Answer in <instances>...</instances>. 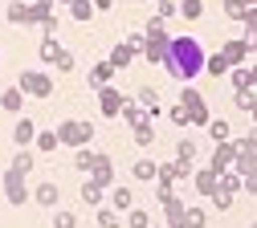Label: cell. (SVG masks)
<instances>
[{"instance_id": "obj_1", "label": "cell", "mask_w": 257, "mask_h": 228, "mask_svg": "<svg viewBox=\"0 0 257 228\" xmlns=\"http://www.w3.org/2000/svg\"><path fill=\"white\" fill-rule=\"evenodd\" d=\"M159 65H164L176 82H192V78L204 74V45L196 37H172V45H168V53H164Z\"/></svg>"}, {"instance_id": "obj_2", "label": "cell", "mask_w": 257, "mask_h": 228, "mask_svg": "<svg viewBox=\"0 0 257 228\" xmlns=\"http://www.w3.org/2000/svg\"><path fill=\"white\" fill-rule=\"evenodd\" d=\"M168 45H172V33L164 29V21H159V17L147 21V25H143V53H139V57H143L147 65H159L164 53H168Z\"/></svg>"}, {"instance_id": "obj_3", "label": "cell", "mask_w": 257, "mask_h": 228, "mask_svg": "<svg viewBox=\"0 0 257 228\" xmlns=\"http://www.w3.org/2000/svg\"><path fill=\"white\" fill-rule=\"evenodd\" d=\"M176 102L188 110V126H200V130L208 126L212 114H208V102H204V94H200L196 86H180V98H176Z\"/></svg>"}, {"instance_id": "obj_4", "label": "cell", "mask_w": 257, "mask_h": 228, "mask_svg": "<svg viewBox=\"0 0 257 228\" xmlns=\"http://www.w3.org/2000/svg\"><path fill=\"white\" fill-rule=\"evenodd\" d=\"M57 143L61 147H90L94 143V122H86V118H66L57 126Z\"/></svg>"}, {"instance_id": "obj_5", "label": "cell", "mask_w": 257, "mask_h": 228, "mask_svg": "<svg viewBox=\"0 0 257 228\" xmlns=\"http://www.w3.org/2000/svg\"><path fill=\"white\" fill-rule=\"evenodd\" d=\"M17 86H21V94L25 98H53V78L45 74V70H25L21 78H17Z\"/></svg>"}, {"instance_id": "obj_6", "label": "cell", "mask_w": 257, "mask_h": 228, "mask_svg": "<svg viewBox=\"0 0 257 228\" xmlns=\"http://www.w3.org/2000/svg\"><path fill=\"white\" fill-rule=\"evenodd\" d=\"M0 183H5V200L13 204V208H21V204H29V183H25V175L21 171H5V179H0Z\"/></svg>"}, {"instance_id": "obj_7", "label": "cell", "mask_w": 257, "mask_h": 228, "mask_svg": "<svg viewBox=\"0 0 257 228\" xmlns=\"http://www.w3.org/2000/svg\"><path fill=\"white\" fill-rule=\"evenodd\" d=\"M90 179L98 183V187H114V163H110V155L106 151H94V163H90Z\"/></svg>"}, {"instance_id": "obj_8", "label": "cell", "mask_w": 257, "mask_h": 228, "mask_svg": "<svg viewBox=\"0 0 257 228\" xmlns=\"http://www.w3.org/2000/svg\"><path fill=\"white\" fill-rule=\"evenodd\" d=\"M249 53H253V41L245 37V33H241V37H233V41H224V45H220V57L229 61V65H245V61H249Z\"/></svg>"}, {"instance_id": "obj_9", "label": "cell", "mask_w": 257, "mask_h": 228, "mask_svg": "<svg viewBox=\"0 0 257 228\" xmlns=\"http://www.w3.org/2000/svg\"><path fill=\"white\" fill-rule=\"evenodd\" d=\"M122 90L110 82V86H98V110H102V118H118V110H122Z\"/></svg>"}, {"instance_id": "obj_10", "label": "cell", "mask_w": 257, "mask_h": 228, "mask_svg": "<svg viewBox=\"0 0 257 228\" xmlns=\"http://www.w3.org/2000/svg\"><path fill=\"white\" fill-rule=\"evenodd\" d=\"M233 159H237V143H233V139H224V143H216V151L208 155V167H212V171H229V167H233Z\"/></svg>"}, {"instance_id": "obj_11", "label": "cell", "mask_w": 257, "mask_h": 228, "mask_svg": "<svg viewBox=\"0 0 257 228\" xmlns=\"http://www.w3.org/2000/svg\"><path fill=\"white\" fill-rule=\"evenodd\" d=\"M184 212H188V204L172 191L168 200H164V220H168V228H184Z\"/></svg>"}, {"instance_id": "obj_12", "label": "cell", "mask_w": 257, "mask_h": 228, "mask_svg": "<svg viewBox=\"0 0 257 228\" xmlns=\"http://www.w3.org/2000/svg\"><path fill=\"white\" fill-rule=\"evenodd\" d=\"M216 179H220V171H212V167H200V171H192V187H196L204 200L216 191Z\"/></svg>"}, {"instance_id": "obj_13", "label": "cell", "mask_w": 257, "mask_h": 228, "mask_svg": "<svg viewBox=\"0 0 257 228\" xmlns=\"http://www.w3.org/2000/svg\"><path fill=\"white\" fill-rule=\"evenodd\" d=\"M29 200H37L41 208H57L61 191H57V183H37V187H29Z\"/></svg>"}, {"instance_id": "obj_14", "label": "cell", "mask_w": 257, "mask_h": 228, "mask_svg": "<svg viewBox=\"0 0 257 228\" xmlns=\"http://www.w3.org/2000/svg\"><path fill=\"white\" fill-rule=\"evenodd\" d=\"M135 102L143 106V114H147V118H159V110H164V106H159V94H155V86H139Z\"/></svg>"}, {"instance_id": "obj_15", "label": "cell", "mask_w": 257, "mask_h": 228, "mask_svg": "<svg viewBox=\"0 0 257 228\" xmlns=\"http://www.w3.org/2000/svg\"><path fill=\"white\" fill-rule=\"evenodd\" d=\"M131 139H135V147H139V151H147V147L155 143V126H151V118L131 122Z\"/></svg>"}, {"instance_id": "obj_16", "label": "cell", "mask_w": 257, "mask_h": 228, "mask_svg": "<svg viewBox=\"0 0 257 228\" xmlns=\"http://www.w3.org/2000/svg\"><path fill=\"white\" fill-rule=\"evenodd\" d=\"M33 135H37V122L33 118H17L13 122V143L17 147H33Z\"/></svg>"}, {"instance_id": "obj_17", "label": "cell", "mask_w": 257, "mask_h": 228, "mask_svg": "<svg viewBox=\"0 0 257 228\" xmlns=\"http://www.w3.org/2000/svg\"><path fill=\"white\" fill-rule=\"evenodd\" d=\"M114 74H118V70H114L110 61H98V65H94V70L86 74V82H90L94 90H98V86H110V82H114Z\"/></svg>"}, {"instance_id": "obj_18", "label": "cell", "mask_w": 257, "mask_h": 228, "mask_svg": "<svg viewBox=\"0 0 257 228\" xmlns=\"http://www.w3.org/2000/svg\"><path fill=\"white\" fill-rule=\"evenodd\" d=\"M21 106H25V94H21V86H9L5 94H0V110H5V114H21Z\"/></svg>"}, {"instance_id": "obj_19", "label": "cell", "mask_w": 257, "mask_h": 228, "mask_svg": "<svg viewBox=\"0 0 257 228\" xmlns=\"http://www.w3.org/2000/svg\"><path fill=\"white\" fill-rule=\"evenodd\" d=\"M135 57H139V53H135V49H131V45H126V41H118V45H114V49H110V57H106V61H110V65H114V70H126V65H131V61H135Z\"/></svg>"}, {"instance_id": "obj_20", "label": "cell", "mask_w": 257, "mask_h": 228, "mask_svg": "<svg viewBox=\"0 0 257 228\" xmlns=\"http://www.w3.org/2000/svg\"><path fill=\"white\" fill-rule=\"evenodd\" d=\"M155 167H159V163L143 155V159H135V163H131V175H135L139 183H155Z\"/></svg>"}, {"instance_id": "obj_21", "label": "cell", "mask_w": 257, "mask_h": 228, "mask_svg": "<svg viewBox=\"0 0 257 228\" xmlns=\"http://www.w3.org/2000/svg\"><path fill=\"white\" fill-rule=\"evenodd\" d=\"M131 204H135V191L122 187V183H114V187H110V208H114V212H126Z\"/></svg>"}, {"instance_id": "obj_22", "label": "cell", "mask_w": 257, "mask_h": 228, "mask_svg": "<svg viewBox=\"0 0 257 228\" xmlns=\"http://www.w3.org/2000/svg\"><path fill=\"white\" fill-rule=\"evenodd\" d=\"M33 163H37V155H33V147H17V155H13V171H21V175H29V171H33Z\"/></svg>"}, {"instance_id": "obj_23", "label": "cell", "mask_w": 257, "mask_h": 228, "mask_svg": "<svg viewBox=\"0 0 257 228\" xmlns=\"http://www.w3.org/2000/svg\"><path fill=\"white\" fill-rule=\"evenodd\" d=\"M122 216H126V220H122L126 228H151V216H147V208H139V204H131Z\"/></svg>"}, {"instance_id": "obj_24", "label": "cell", "mask_w": 257, "mask_h": 228, "mask_svg": "<svg viewBox=\"0 0 257 228\" xmlns=\"http://www.w3.org/2000/svg\"><path fill=\"white\" fill-rule=\"evenodd\" d=\"M70 17H74L78 25L94 21V0H70Z\"/></svg>"}, {"instance_id": "obj_25", "label": "cell", "mask_w": 257, "mask_h": 228, "mask_svg": "<svg viewBox=\"0 0 257 228\" xmlns=\"http://www.w3.org/2000/svg\"><path fill=\"white\" fill-rule=\"evenodd\" d=\"M61 143H57V130H37V135H33V151H57Z\"/></svg>"}, {"instance_id": "obj_26", "label": "cell", "mask_w": 257, "mask_h": 228, "mask_svg": "<svg viewBox=\"0 0 257 228\" xmlns=\"http://www.w3.org/2000/svg\"><path fill=\"white\" fill-rule=\"evenodd\" d=\"M102 195H106V187H98L94 179H86V183H82V204H90V208H98V204H102Z\"/></svg>"}, {"instance_id": "obj_27", "label": "cell", "mask_w": 257, "mask_h": 228, "mask_svg": "<svg viewBox=\"0 0 257 228\" xmlns=\"http://www.w3.org/2000/svg\"><path fill=\"white\" fill-rule=\"evenodd\" d=\"M176 13H180L184 21H200V17H204V0H180Z\"/></svg>"}, {"instance_id": "obj_28", "label": "cell", "mask_w": 257, "mask_h": 228, "mask_svg": "<svg viewBox=\"0 0 257 228\" xmlns=\"http://www.w3.org/2000/svg\"><path fill=\"white\" fill-rule=\"evenodd\" d=\"M118 118H122L126 126H131V122H139V118H147V114H143V106L135 102V98H122V110H118Z\"/></svg>"}, {"instance_id": "obj_29", "label": "cell", "mask_w": 257, "mask_h": 228, "mask_svg": "<svg viewBox=\"0 0 257 228\" xmlns=\"http://www.w3.org/2000/svg\"><path fill=\"white\" fill-rule=\"evenodd\" d=\"M208 135H212V143H224V139H233V126L224 122V118H208Z\"/></svg>"}, {"instance_id": "obj_30", "label": "cell", "mask_w": 257, "mask_h": 228, "mask_svg": "<svg viewBox=\"0 0 257 228\" xmlns=\"http://www.w3.org/2000/svg\"><path fill=\"white\" fill-rule=\"evenodd\" d=\"M61 53V45H57V37H53V33H45V37H41V49H37V57L45 61V65H53V57Z\"/></svg>"}, {"instance_id": "obj_31", "label": "cell", "mask_w": 257, "mask_h": 228, "mask_svg": "<svg viewBox=\"0 0 257 228\" xmlns=\"http://www.w3.org/2000/svg\"><path fill=\"white\" fill-rule=\"evenodd\" d=\"M204 70H208V78H224L229 74V61H224L220 53H204Z\"/></svg>"}, {"instance_id": "obj_32", "label": "cell", "mask_w": 257, "mask_h": 228, "mask_svg": "<svg viewBox=\"0 0 257 228\" xmlns=\"http://www.w3.org/2000/svg\"><path fill=\"white\" fill-rule=\"evenodd\" d=\"M94 216H98V228H118V224H122V212H114L110 204H98Z\"/></svg>"}, {"instance_id": "obj_33", "label": "cell", "mask_w": 257, "mask_h": 228, "mask_svg": "<svg viewBox=\"0 0 257 228\" xmlns=\"http://www.w3.org/2000/svg\"><path fill=\"white\" fill-rule=\"evenodd\" d=\"M224 78H229L233 90H253V86H249V74H245V65H229V74H224Z\"/></svg>"}, {"instance_id": "obj_34", "label": "cell", "mask_w": 257, "mask_h": 228, "mask_svg": "<svg viewBox=\"0 0 257 228\" xmlns=\"http://www.w3.org/2000/svg\"><path fill=\"white\" fill-rule=\"evenodd\" d=\"M5 17H9V25H29V5H25V0H13Z\"/></svg>"}, {"instance_id": "obj_35", "label": "cell", "mask_w": 257, "mask_h": 228, "mask_svg": "<svg viewBox=\"0 0 257 228\" xmlns=\"http://www.w3.org/2000/svg\"><path fill=\"white\" fill-rule=\"evenodd\" d=\"M176 183V163H159L155 167V187H172Z\"/></svg>"}, {"instance_id": "obj_36", "label": "cell", "mask_w": 257, "mask_h": 228, "mask_svg": "<svg viewBox=\"0 0 257 228\" xmlns=\"http://www.w3.org/2000/svg\"><path fill=\"white\" fill-rule=\"evenodd\" d=\"M184 228H208V212L204 208H188L184 212Z\"/></svg>"}, {"instance_id": "obj_37", "label": "cell", "mask_w": 257, "mask_h": 228, "mask_svg": "<svg viewBox=\"0 0 257 228\" xmlns=\"http://www.w3.org/2000/svg\"><path fill=\"white\" fill-rule=\"evenodd\" d=\"M208 200H212V208H216V212H229V208H233V200H237V195H233V191H224V187H216V191L208 195Z\"/></svg>"}, {"instance_id": "obj_38", "label": "cell", "mask_w": 257, "mask_h": 228, "mask_svg": "<svg viewBox=\"0 0 257 228\" xmlns=\"http://www.w3.org/2000/svg\"><path fill=\"white\" fill-rule=\"evenodd\" d=\"M90 163H94V151H90V147H74V167H78L82 175H90Z\"/></svg>"}, {"instance_id": "obj_39", "label": "cell", "mask_w": 257, "mask_h": 228, "mask_svg": "<svg viewBox=\"0 0 257 228\" xmlns=\"http://www.w3.org/2000/svg\"><path fill=\"white\" fill-rule=\"evenodd\" d=\"M74 65H78V57H74L70 49H61V53L53 57V70H57V74H74Z\"/></svg>"}, {"instance_id": "obj_40", "label": "cell", "mask_w": 257, "mask_h": 228, "mask_svg": "<svg viewBox=\"0 0 257 228\" xmlns=\"http://www.w3.org/2000/svg\"><path fill=\"white\" fill-rule=\"evenodd\" d=\"M237 25H245V37H253V33H257V5H245V13H241Z\"/></svg>"}, {"instance_id": "obj_41", "label": "cell", "mask_w": 257, "mask_h": 228, "mask_svg": "<svg viewBox=\"0 0 257 228\" xmlns=\"http://www.w3.org/2000/svg\"><path fill=\"white\" fill-rule=\"evenodd\" d=\"M196 155H200V147H196V139H180V147H176V159H188V163H192V159H196Z\"/></svg>"}, {"instance_id": "obj_42", "label": "cell", "mask_w": 257, "mask_h": 228, "mask_svg": "<svg viewBox=\"0 0 257 228\" xmlns=\"http://www.w3.org/2000/svg\"><path fill=\"white\" fill-rule=\"evenodd\" d=\"M53 228H78V212L57 208V212H53Z\"/></svg>"}, {"instance_id": "obj_43", "label": "cell", "mask_w": 257, "mask_h": 228, "mask_svg": "<svg viewBox=\"0 0 257 228\" xmlns=\"http://www.w3.org/2000/svg\"><path fill=\"white\" fill-rule=\"evenodd\" d=\"M233 143H237V151H241V155L257 159V130H253V135H245V139H233Z\"/></svg>"}, {"instance_id": "obj_44", "label": "cell", "mask_w": 257, "mask_h": 228, "mask_svg": "<svg viewBox=\"0 0 257 228\" xmlns=\"http://www.w3.org/2000/svg\"><path fill=\"white\" fill-rule=\"evenodd\" d=\"M253 102H257V98H253V90H233V106H237L241 114H245Z\"/></svg>"}, {"instance_id": "obj_45", "label": "cell", "mask_w": 257, "mask_h": 228, "mask_svg": "<svg viewBox=\"0 0 257 228\" xmlns=\"http://www.w3.org/2000/svg\"><path fill=\"white\" fill-rule=\"evenodd\" d=\"M220 13H224V21H241L245 5H241V0H224V5H220Z\"/></svg>"}, {"instance_id": "obj_46", "label": "cell", "mask_w": 257, "mask_h": 228, "mask_svg": "<svg viewBox=\"0 0 257 228\" xmlns=\"http://www.w3.org/2000/svg\"><path fill=\"white\" fill-rule=\"evenodd\" d=\"M159 21H172V17H180L176 13V0H159V13H155Z\"/></svg>"}, {"instance_id": "obj_47", "label": "cell", "mask_w": 257, "mask_h": 228, "mask_svg": "<svg viewBox=\"0 0 257 228\" xmlns=\"http://www.w3.org/2000/svg\"><path fill=\"white\" fill-rule=\"evenodd\" d=\"M168 118H172V126H188V110H184L180 102H176V106L168 110Z\"/></svg>"}, {"instance_id": "obj_48", "label": "cell", "mask_w": 257, "mask_h": 228, "mask_svg": "<svg viewBox=\"0 0 257 228\" xmlns=\"http://www.w3.org/2000/svg\"><path fill=\"white\" fill-rule=\"evenodd\" d=\"M241 191H245V195H257V167H253L249 175H241Z\"/></svg>"}, {"instance_id": "obj_49", "label": "cell", "mask_w": 257, "mask_h": 228, "mask_svg": "<svg viewBox=\"0 0 257 228\" xmlns=\"http://www.w3.org/2000/svg\"><path fill=\"white\" fill-rule=\"evenodd\" d=\"M192 171H196V167H192L188 159H176V179H192Z\"/></svg>"}, {"instance_id": "obj_50", "label": "cell", "mask_w": 257, "mask_h": 228, "mask_svg": "<svg viewBox=\"0 0 257 228\" xmlns=\"http://www.w3.org/2000/svg\"><path fill=\"white\" fill-rule=\"evenodd\" d=\"M126 45H131L135 53H143V29H139V33H131V37H126Z\"/></svg>"}, {"instance_id": "obj_51", "label": "cell", "mask_w": 257, "mask_h": 228, "mask_svg": "<svg viewBox=\"0 0 257 228\" xmlns=\"http://www.w3.org/2000/svg\"><path fill=\"white\" fill-rule=\"evenodd\" d=\"M245 74H249V86L257 90V61H253V65H245Z\"/></svg>"}, {"instance_id": "obj_52", "label": "cell", "mask_w": 257, "mask_h": 228, "mask_svg": "<svg viewBox=\"0 0 257 228\" xmlns=\"http://www.w3.org/2000/svg\"><path fill=\"white\" fill-rule=\"evenodd\" d=\"M106 9H114V0H94V13H106Z\"/></svg>"}, {"instance_id": "obj_53", "label": "cell", "mask_w": 257, "mask_h": 228, "mask_svg": "<svg viewBox=\"0 0 257 228\" xmlns=\"http://www.w3.org/2000/svg\"><path fill=\"white\" fill-rule=\"evenodd\" d=\"M245 114H249V118H253V130H257V102H253V106H249V110H245Z\"/></svg>"}, {"instance_id": "obj_54", "label": "cell", "mask_w": 257, "mask_h": 228, "mask_svg": "<svg viewBox=\"0 0 257 228\" xmlns=\"http://www.w3.org/2000/svg\"><path fill=\"white\" fill-rule=\"evenodd\" d=\"M249 41H253V53H257V33H253V37H249Z\"/></svg>"}, {"instance_id": "obj_55", "label": "cell", "mask_w": 257, "mask_h": 228, "mask_svg": "<svg viewBox=\"0 0 257 228\" xmlns=\"http://www.w3.org/2000/svg\"><path fill=\"white\" fill-rule=\"evenodd\" d=\"M53 5H70V0H53Z\"/></svg>"}, {"instance_id": "obj_56", "label": "cell", "mask_w": 257, "mask_h": 228, "mask_svg": "<svg viewBox=\"0 0 257 228\" xmlns=\"http://www.w3.org/2000/svg\"><path fill=\"white\" fill-rule=\"evenodd\" d=\"M241 5H257V0H241Z\"/></svg>"}, {"instance_id": "obj_57", "label": "cell", "mask_w": 257, "mask_h": 228, "mask_svg": "<svg viewBox=\"0 0 257 228\" xmlns=\"http://www.w3.org/2000/svg\"><path fill=\"white\" fill-rule=\"evenodd\" d=\"M249 228H257V220H253V224H249Z\"/></svg>"}, {"instance_id": "obj_58", "label": "cell", "mask_w": 257, "mask_h": 228, "mask_svg": "<svg viewBox=\"0 0 257 228\" xmlns=\"http://www.w3.org/2000/svg\"><path fill=\"white\" fill-rule=\"evenodd\" d=\"M0 65H5V57H0Z\"/></svg>"}, {"instance_id": "obj_59", "label": "cell", "mask_w": 257, "mask_h": 228, "mask_svg": "<svg viewBox=\"0 0 257 228\" xmlns=\"http://www.w3.org/2000/svg\"><path fill=\"white\" fill-rule=\"evenodd\" d=\"M139 5H143V0H139Z\"/></svg>"}]
</instances>
